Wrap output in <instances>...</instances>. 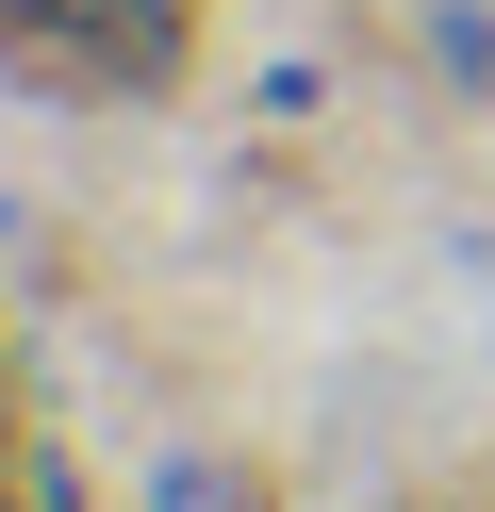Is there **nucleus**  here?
I'll use <instances>...</instances> for the list:
<instances>
[{
	"label": "nucleus",
	"instance_id": "1",
	"mask_svg": "<svg viewBox=\"0 0 495 512\" xmlns=\"http://www.w3.org/2000/svg\"><path fill=\"white\" fill-rule=\"evenodd\" d=\"M149 512H264V479H248V463H165Z\"/></svg>",
	"mask_w": 495,
	"mask_h": 512
},
{
	"label": "nucleus",
	"instance_id": "2",
	"mask_svg": "<svg viewBox=\"0 0 495 512\" xmlns=\"http://www.w3.org/2000/svg\"><path fill=\"white\" fill-rule=\"evenodd\" d=\"M99 17H116V34L149 50V67H165V50H182V0H99Z\"/></svg>",
	"mask_w": 495,
	"mask_h": 512
}]
</instances>
